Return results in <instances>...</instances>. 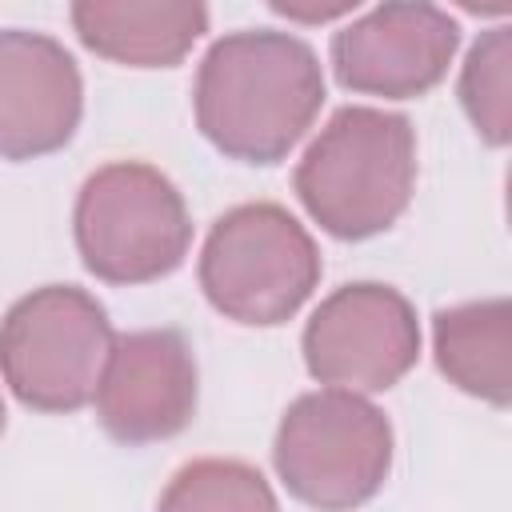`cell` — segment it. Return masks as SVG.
I'll return each instance as SVG.
<instances>
[{"label": "cell", "instance_id": "obj_1", "mask_svg": "<svg viewBox=\"0 0 512 512\" xmlns=\"http://www.w3.org/2000/svg\"><path fill=\"white\" fill-rule=\"evenodd\" d=\"M324 104V68L292 32L244 28L212 40L196 68L192 112L204 140L240 164H280Z\"/></svg>", "mask_w": 512, "mask_h": 512}, {"label": "cell", "instance_id": "obj_2", "mask_svg": "<svg viewBox=\"0 0 512 512\" xmlns=\"http://www.w3.org/2000/svg\"><path fill=\"white\" fill-rule=\"evenodd\" d=\"M292 188L336 240L388 232L416 192V128L400 112L348 104L304 148Z\"/></svg>", "mask_w": 512, "mask_h": 512}, {"label": "cell", "instance_id": "obj_3", "mask_svg": "<svg viewBox=\"0 0 512 512\" xmlns=\"http://www.w3.org/2000/svg\"><path fill=\"white\" fill-rule=\"evenodd\" d=\"M76 252L104 284H152L176 272L192 248V216L180 188L144 160L96 168L72 208Z\"/></svg>", "mask_w": 512, "mask_h": 512}, {"label": "cell", "instance_id": "obj_4", "mask_svg": "<svg viewBox=\"0 0 512 512\" xmlns=\"http://www.w3.org/2000/svg\"><path fill=\"white\" fill-rule=\"evenodd\" d=\"M320 248L280 204L228 208L200 248V288L208 304L248 328L292 320L320 284Z\"/></svg>", "mask_w": 512, "mask_h": 512}, {"label": "cell", "instance_id": "obj_5", "mask_svg": "<svg viewBox=\"0 0 512 512\" xmlns=\"http://www.w3.org/2000/svg\"><path fill=\"white\" fill-rule=\"evenodd\" d=\"M280 484L312 508H356L392 472V424L352 388H316L288 404L272 440Z\"/></svg>", "mask_w": 512, "mask_h": 512}, {"label": "cell", "instance_id": "obj_6", "mask_svg": "<svg viewBox=\"0 0 512 512\" xmlns=\"http://www.w3.org/2000/svg\"><path fill=\"white\" fill-rule=\"evenodd\" d=\"M116 332L104 304L76 284H44L0 320V380L36 412H80L92 404Z\"/></svg>", "mask_w": 512, "mask_h": 512}, {"label": "cell", "instance_id": "obj_7", "mask_svg": "<svg viewBox=\"0 0 512 512\" xmlns=\"http://www.w3.org/2000/svg\"><path fill=\"white\" fill-rule=\"evenodd\" d=\"M300 348L312 380L352 392H388L420 360V320L392 284L352 280L316 304Z\"/></svg>", "mask_w": 512, "mask_h": 512}, {"label": "cell", "instance_id": "obj_8", "mask_svg": "<svg viewBox=\"0 0 512 512\" xmlns=\"http://www.w3.org/2000/svg\"><path fill=\"white\" fill-rule=\"evenodd\" d=\"M196 400V356L176 328H136L116 336L92 392L100 428L124 448L172 440L192 424Z\"/></svg>", "mask_w": 512, "mask_h": 512}, {"label": "cell", "instance_id": "obj_9", "mask_svg": "<svg viewBox=\"0 0 512 512\" xmlns=\"http://www.w3.org/2000/svg\"><path fill=\"white\" fill-rule=\"evenodd\" d=\"M460 48V24L432 0H380L332 36V72L348 92L416 100L432 92Z\"/></svg>", "mask_w": 512, "mask_h": 512}, {"label": "cell", "instance_id": "obj_10", "mask_svg": "<svg viewBox=\"0 0 512 512\" xmlns=\"http://www.w3.org/2000/svg\"><path fill=\"white\" fill-rule=\"evenodd\" d=\"M84 116V80L72 52L28 28H0V160L60 152Z\"/></svg>", "mask_w": 512, "mask_h": 512}, {"label": "cell", "instance_id": "obj_11", "mask_svg": "<svg viewBox=\"0 0 512 512\" xmlns=\"http://www.w3.org/2000/svg\"><path fill=\"white\" fill-rule=\"evenodd\" d=\"M88 52L124 68H176L208 32V0H72Z\"/></svg>", "mask_w": 512, "mask_h": 512}, {"label": "cell", "instance_id": "obj_12", "mask_svg": "<svg viewBox=\"0 0 512 512\" xmlns=\"http://www.w3.org/2000/svg\"><path fill=\"white\" fill-rule=\"evenodd\" d=\"M436 368L460 392L508 408L512 400V308L504 296L468 300L432 316Z\"/></svg>", "mask_w": 512, "mask_h": 512}, {"label": "cell", "instance_id": "obj_13", "mask_svg": "<svg viewBox=\"0 0 512 512\" xmlns=\"http://www.w3.org/2000/svg\"><path fill=\"white\" fill-rule=\"evenodd\" d=\"M512 28L496 24L488 28L464 56L460 68V108L472 120L476 136L492 148H504L512 140Z\"/></svg>", "mask_w": 512, "mask_h": 512}, {"label": "cell", "instance_id": "obj_14", "mask_svg": "<svg viewBox=\"0 0 512 512\" xmlns=\"http://www.w3.org/2000/svg\"><path fill=\"white\" fill-rule=\"evenodd\" d=\"M160 508H276L268 480L244 460H192L160 492Z\"/></svg>", "mask_w": 512, "mask_h": 512}, {"label": "cell", "instance_id": "obj_15", "mask_svg": "<svg viewBox=\"0 0 512 512\" xmlns=\"http://www.w3.org/2000/svg\"><path fill=\"white\" fill-rule=\"evenodd\" d=\"M364 0H268V8L292 24H328Z\"/></svg>", "mask_w": 512, "mask_h": 512}, {"label": "cell", "instance_id": "obj_16", "mask_svg": "<svg viewBox=\"0 0 512 512\" xmlns=\"http://www.w3.org/2000/svg\"><path fill=\"white\" fill-rule=\"evenodd\" d=\"M452 4L472 12V16H484V20H504L512 8V0H452Z\"/></svg>", "mask_w": 512, "mask_h": 512}, {"label": "cell", "instance_id": "obj_17", "mask_svg": "<svg viewBox=\"0 0 512 512\" xmlns=\"http://www.w3.org/2000/svg\"><path fill=\"white\" fill-rule=\"evenodd\" d=\"M4 416H8V412H4V396H0V436H4Z\"/></svg>", "mask_w": 512, "mask_h": 512}]
</instances>
